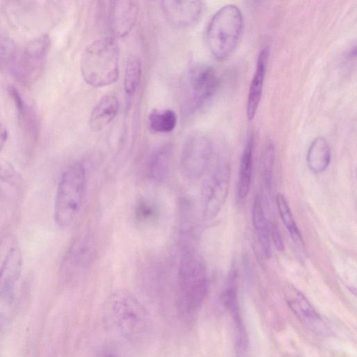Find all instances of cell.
<instances>
[{"label": "cell", "mask_w": 357, "mask_h": 357, "mask_svg": "<svg viewBox=\"0 0 357 357\" xmlns=\"http://www.w3.org/2000/svg\"><path fill=\"white\" fill-rule=\"evenodd\" d=\"M105 319L116 332L127 340L140 342L147 338L151 321L146 308L126 290L113 293L104 307Z\"/></svg>", "instance_id": "6da1fadb"}, {"label": "cell", "mask_w": 357, "mask_h": 357, "mask_svg": "<svg viewBox=\"0 0 357 357\" xmlns=\"http://www.w3.org/2000/svg\"><path fill=\"white\" fill-rule=\"evenodd\" d=\"M208 292V276L203 259L190 248L184 249L177 277L181 313L193 316L204 303Z\"/></svg>", "instance_id": "7a4b0ae2"}, {"label": "cell", "mask_w": 357, "mask_h": 357, "mask_svg": "<svg viewBox=\"0 0 357 357\" xmlns=\"http://www.w3.org/2000/svg\"><path fill=\"white\" fill-rule=\"evenodd\" d=\"M120 47L112 36L96 39L83 53L81 71L85 82L94 88L114 84L119 77Z\"/></svg>", "instance_id": "3957f363"}, {"label": "cell", "mask_w": 357, "mask_h": 357, "mask_svg": "<svg viewBox=\"0 0 357 357\" xmlns=\"http://www.w3.org/2000/svg\"><path fill=\"white\" fill-rule=\"evenodd\" d=\"M244 29L241 10L234 5H227L216 12L207 32L209 49L215 59L224 61L235 51Z\"/></svg>", "instance_id": "277c9868"}, {"label": "cell", "mask_w": 357, "mask_h": 357, "mask_svg": "<svg viewBox=\"0 0 357 357\" xmlns=\"http://www.w3.org/2000/svg\"><path fill=\"white\" fill-rule=\"evenodd\" d=\"M86 171L81 163L72 164L60 180L55 203L54 217L61 228L69 227L80 212L86 190Z\"/></svg>", "instance_id": "5b68a950"}, {"label": "cell", "mask_w": 357, "mask_h": 357, "mask_svg": "<svg viewBox=\"0 0 357 357\" xmlns=\"http://www.w3.org/2000/svg\"><path fill=\"white\" fill-rule=\"evenodd\" d=\"M219 86V78L213 67L197 64L190 68L181 84L184 112L191 114L201 108L213 97Z\"/></svg>", "instance_id": "8992f818"}, {"label": "cell", "mask_w": 357, "mask_h": 357, "mask_svg": "<svg viewBox=\"0 0 357 357\" xmlns=\"http://www.w3.org/2000/svg\"><path fill=\"white\" fill-rule=\"evenodd\" d=\"M230 168L226 162L217 165L206 180L202 189L204 219L213 220L225 205L229 193Z\"/></svg>", "instance_id": "52a82bcc"}, {"label": "cell", "mask_w": 357, "mask_h": 357, "mask_svg": "<svg viewBox=\"0 0 357 357\" xmlns=\"http://www.w3.org/2000/svg\"><path fill=\"white\" fill-rule=\"evenodd\" d=\"M213 154L211 141L206 136L195 135L185 143L181 155L183 173L188 179L200 180L206 174Z\"/></svg>", "instance_id": "ba28073f"}, {"label": "cell", "mask_w": 357, "mask_h": 357, "mask_svg": "<svg viewBox=\"0 0 357 357\" xmlns=\"http://www.w3.org/2000/svg\"><path fill=\"white\" fill-rule=\"evenodd\" d=\"M51 47V39L48 34L32 39L25 49L22 60L15 65L12 72L25 83L34 82L44 69Z\"/></svg>", "instance_id": "9c48e42d"}, {"label": "cell", "mask_w": 357, "mask_h": 357, "mask_svg": "<svg viewBox=\"0 0 357 357\" xmlns=\"http://www.w3.org/2000/svg\"><path fill=\"white\" fill-rule=\"evenodd\" d=\"M106 3V19L110 32L115 37L126 36L136 25L138 15V3L134 1Z\"/></svg>", "instance_id": "30bf717a"}, {"label": "cell", "mask_w": 357, "mask_h": 357, "mask_svg": "<svg viewBox=\"0 0 357 357\" xmlns=\"http://www.w3.org/2000/svg\"><path fill=\"white\" fill-rule=\"evenodd\" d=\"M162 9L167 20L179 27H191L201 19L205 4L202 1H162Z\"/></svg>", "instance_id": "8fae6325"}, {"label": "cell", "mask_w": 357, "mask_h": 357, "mask_svg": "<svg viewBox=\"0 0 357 357\" xmlns=\"http://www.w3.org/2000/svg\"><path fill=\"white\" fill-rule=\"evenodd\" d=\"M23 268L21 251L13 245L0 267V299L10 301L14 294Z\"/></svg>", "instance_id": "7c38bea8"}, {"label": "cell", "mask_w": 357, "mask_h": 357, "mask_svg": "<svg viewBox=\"0 0 357 357\" xmlns=\"http://www.w3.org/2000/svg\"><path fill=\"white\" fill-rule=\"evenodd\" d=\"M286 295L290 308L301 323L317 334L326 332L327 326L322 317L301 293L295 288H289Z\"/></svg>", "instance_id": "4fadbf2b"}, {"label": "cell", "mask_w": 357, "mask_h": 357, "mask_svg": "<svg viewBox=\"0 0 357 357\" xmlns=\"http://www.w3.org/2000/svg\"><path fill=\"white\" fill-rule=\"evenodd\" d=\"M95 255V247L91 238L81 236L72 244L62 265L63 271L68 276L83 272L91 263Z\"/></svg>", "instance_id": "5bb4252c"}, {"label": "cell", "mask_w": 357, "mask_h": 357, "mask_svg": "<svg viewBox=\"0 0 357 357\" xmlns=\"http://www.w3.org/2000/svg\"><path fill=\"white\" fill-rule=\"evenodd\" d=\"M269 53L270 49L267 47L258 56L247 100V113L249 121L255 117L261 101Z\"/></svg>", "instance_id": "9a60e30c"}, {"label": "cell", "mask_w": 357, "mask_h": 357, "mask_svg": "<svg viewBox=\"0 0 357 357\" xmlns=\"http://www.w3.org/2000/svg\"><path fill=\"white\" fill-rule=\"evenodd\" d=\"M120 103L114 95L103 97L93 108L90 125L93 131L100 132L107 127L116 116Z\"/></svg>", "instance_id": "2e32d148"}, {"label": "cell", "mask_w": 357, "mask_h": 357, "mask_svg": "<svg viewBox=\"0 0 357 357\" xmlns=\"http://www.w3.org/2000/svg\"><path fill=\"white\" fill-rule=\"evenodd\" d=\"M171 150L170 145H165L151 153L146 169L147 176L151 181L161 182L167 179L170 171Z\"/></svg>", "instance_id": "e0dca14e"}, {"label": "cell", "mask_w": 357, "mask_h": 357, "mask_svg": "<svg viewBox=\"0 0 357 357\" xmlns=\"http://www.w3.org/2000/svg\"><path fill=\"white\" fill-rule=\"evenodd\" d=\"M331 149L324 137H317L310 144L307 153V164L314 173L325 172L331 162Z\"/></svg>", "instance_id": "ac0fdd59"}, {"label": "cell", "mask_w": 357, "mask_h": 357, "mask_svg": "<svg viewBox=\"0 0 357 357\" xmlns=\"http://www.w3.org/2000/svg\"><path fill=\"white\" fill-rule=\"evenodd\" d=\"M253 224L258 235V243L266 258L271 256L269 227L265 217L262 198L257 195L252 210Z\"/></svg>", "instance_id": "d6986e66"}, {"label": "cell", "mask_w": 357, "mask_h": 357, "mask_svg": "<svg viewBox=\"0 0 357 357\" xmlns=\"http://www.w3.org/2000/svg\"><path fill=\"white\" fill-rule=\"evenodd\" d=\"M254 151V137L250 135L247 138L241 163L239 180L237 184V195L241 199L247 197L251 184Z\"/></svg>", "instance_id": "ffe728a7"}, {"label": "cell", "mask_w": 357, "mask_h": 357, "mask_svg": "<svg viewBox=\"0 0 357 357\" xmlns=\"http://www.w3.org/2000/svg\"><path fill=\"white\" fill-rule=\"evenodd\" d=\"M177 114L173 110H154L148 116L150 131L154 134H169L177 126Z\"/></svg>", "instance_id": "44dd1931"}, {"label": "cell", "mask_w": 357, "mask_h": 357, "mask_svg": "<svg viewBox=\"0 0 357 357\" xmlns=\"http://www.w3.org/2000/svg\"><path fill=\"white\" fill-rule=\"evenodd\" d=\"M276 204L283 223L291 236L292 240L297 246L304 247V242L300 230L297 227L286 197L282 193L277 194Z\"/></svg>", "instance_id": "7402d4cb"}, {"label": "cell", "mask_w": 357, "mask_h": 357, "mask_svg": "<svg viewBox=\"0 0 357 357\" xmlns=\"http://www.w3.org/2000/svg\"><path fill=\"white\" fill-rule=\"evenodd\" d=\"M142 72L140 58L137 55H132L127 64L124 82L125 93L129 97L136 94L141 80Z\"/></svg>", "instance_id": "603a6c76"}, {"label": "cell", "mask_w": 357, "mask_h": 357, "mask_svg": "<svg viewBox=\"0 0 357 357\" xmlns=\"http://www.w3.org/2000/svg\"><path fill=\"white\" fill-rule=\"evenodd\" d=\"M160 216V208L158 204L147 197L138 200L135 207V217L141 223H153Z\"/></svg>", "instance_id": "cb8c5ba5"}, {"label": "cell", "mask_w": 357, "mask_h": 357, "mask_svg": "<svg viewBox=\"0 0 357 357\" xmlns=\"http://www.w3.org/2000/svg\"><path fill=\"white\" fill-rule=\"evenodd\" d=\"M17 60V48L14 42L5 36H0V66L14 69Z\"/></svg>", "instance_id": "d4e9b609"}, {"label": "cell", "mask_w": 357, "mask_h": 357, "mask_svg": "<svg viewBox=\"0 0 357 357\" xmlns=\"http://www.w3.org/2000/svg\"><path fill=\"white\" fill-rule=\"evenodd\" d=\"M275 160V149L271 142H268L263 150L261 160V172L265 186L271 188Z\"/></svg>", "instance_id": "484cf974"}, {"label": "cell", "mask_w": 357, "mask_h": 357, "mask_svg": "<svg viewBox=\"0 0 357 357\" xmlns=\"http://www.w3.org/2000/svg\"><path fill=\"white\" fill-rule=\"evenodd\" d=\"M9 93L14 100L19 114L21 118L25 119L27 114V105L21 95L14 87H10L9 88Z\"/></svg>", "instance_id": "4316f807"}, {"label": "cell", "mask_w": 357, "mask_h": 357, "mask_svg": "<svg viewBox=\"0 0 357 357\" xmlns=\"http://www.w3.org/2000/svg\"><path fill=\"white\" fill-rule=\"evenodd\" d=\"M270 236L278 251H283L285 249L283 238L280 230L276 225L272 224L269 227Z\"/></svg>", "instance_id": "83f0119b"}, {"label": "cell", "mask_w": 357, "mask_h": 357, "mask_svg": "<svg viewBox=\"0 0 357 357\" xmlns=\"http://www.w3.org/2000/svg\"><path fill=\"white\" fill-rule=\"evenodd\" d=\"M15 171L10 165L0 167V178L5 181H10L14 177Z\"/></svg>", "instance_id": "f1b7e54d"}, {"label": "cell", "mask_w": 357, "mask_h": 357, "mask_svg": "<svg viewBox=\"0 0 357 357\" xmlns=\"http://www.w3.org/2000/svg\"><path fill=\"white\" fill-rule=\"evenodd\" d=\"M9 137V132L7 127L0 123V151L4 148Z\"/></svg>", "instance_id": "f546056e"}, {"label": "cell", "mask_w": 357, "mask_h": 357, "mask_svg": "<svg viewBox=\"0 0 357 357\" xmlns=\"http://www.w3.org/2000/svg\"><path fill=\"white\" fill-rule=\"evenodd\" d=\"M5 323V317L3 314L0 313V331L2 330Z\"/></svg>", "instance_id": "4dcf8cb0"}, {"label": "cell", "mask_w": 357, "mask_h": 357, "mask_svg": "<svg viewBox=\"0 0 357 357\" xmlns=\"http://www.w3.org/2000/svg\"><path fill=\"white\" fill-rule=\"evenodd\" d=\"M105 357H119L117 356L116 355L112 354V353H110V354H107Z\"/></svg>", "instance_id": "1f68e13d"}]
</instances>
